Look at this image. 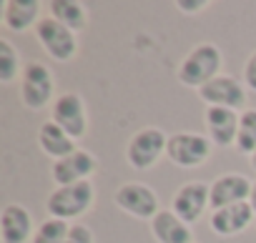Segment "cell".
Masks as SVG:
<instances>
[{
    "mask_svg": "<svg viewBox=\"0 0 256 243\" xmlns=\"http://www.w3.org/2000/svg\"><path fill=\"white\" fill-rule=\"evenodd\" d=\"M221 68H224V55H221L218 45L198 43L181 58V63L176 68V78L181 85L198 90L206 83H211L216 75H221Z\"/></svg>",
    "mask_w": 256,
    "mask_h": 243,
    "instance_id": "6da1fadb",
    "label": "cell"
},
{
    "mask_svg": "<svg viewBox=\"0 0 256 243\" xmlns=\"http://www.w3.org/2000/svg\"><path fill=\"white\" fill-rule=\"evenodd\" d=\"M93 201H96V188L90 181L73 183V186H56L46 198V211L50 213V218H60L70 223L83 213H88L93 208Z\"/></svg>",
    "mask_w": 256,
    "mask_h": 243,
    "instance_id": "7a4b0ae2",
    "label": "cell"
},
{
    "mask_svg": "<svg viewBox=\"0 0 256 243\" xmlns=\"http://www.w3.org/2000/svg\"><path fill=\"white\" fill-rule=\"evenodd\" d=\"M166 148H168L166 133L156 126H148V128L136 131L131 138H128L126 161L134 171H148L166 156Z\"/></svg>",
    "mask_w": 256,
    "mask_h": 243,
    "instance_id": "3957f363",
    "label": "cell"
},
{
    "mask_svg": "<svg viewBox=\"0 0 256 243\" xmlns=\"http://www.w3.org/2000/svg\"><path fill=\"white\" fill-rule=\"evenodd\" d=\"M53 93H56V80L48 65L33 60L23 65V75H20V88H18V98L28 110H40L48 103L53 105Z\"/></svg>",
    "mask_w": 256,
    "mask_h": 243,
    "instance_id": "277c9868",
    "label": "cell"
},
{
    "mask_svg": "<svg viewBox=\"0 0 256 243\" xmlns=\"http://www.w3.org/2000/svg\"><path fill=\"white\" fill-rule=\"evenodd\" d=\"M113 203L126 211L128 216H134L138 221H154L158 213H161V201H158V193L141 183V181H126L116 188L113 193Z\"/></svg>",
    "mask_w": 256,
    "mask_h": 243,
    "instance_id": "5b68a950",
    "label": "cell"
},
{
    "mask_svg": "<svg viewBox=\"0 0 256 243\" xmlns=\"http://www.w3.org/2000/svg\"><path fill=\"white\" fill-rule=\"evenodd\" d=\"M211 148H214V143L206 133L181 131V133L168 136L166 158L178 168H198L211 158Z\"/></svg>",
    "mask_w": 256,
    "mask_h": 243,
    "instance_id": "8992f818",
    "label": "cell"
},
{
    "mask_svg": "<svg viewBox=\"0 0 256 243\" xmlns=\"http://www.w3.org/2000/svg\"><path fill=\"white\" fill-rule=\"evenodd\" d=\"M36 40L40 43V48L58 63H68L78 55V35L73 30H68L66 25H60L56 18L46 15L38 25H36Z\"/></svg>",
    "mask_w": 256,
    "mask_h": 243,
    "instance_id": "52a82bcc",
    "label": "cell"
},
{
    "mask_svg": "<svg viewBox=\"0 0 256 243\" xmlns=\"http://www.w3.org/2000/svg\"><path fill=\"white\" fill-rule=\"evenodd\" d=\"M198 100L206 108H228V110H246V85L234 75H216L211 83L198 88Z\"/></svg>",
    "mask_w": 256,
    "mask_h": 243,
    "instance_id": "ba28073f",
    "label": "cell"
},
{
    "mask_svg": "<svg viewBox=\"0 0 256 243\" xmlns=\"http://www.w3.org/2000/svg\"><path fill=\"white\" fill-rule=\"evenodd\" d=\"M50 120L60 126L73 141H80L88 133V113L78 93H60L50 105Z\"/></svg>",
    "mask_w": 256,
    "mask_h": 243,
    "instance_id": "9c48e42d",
    "label": "cell"
},
{
    "mask_svg": "<svg viewBox=\"0 0 256 243\" xmlns=\"http://www.w3.org/2000/svg\"><path fill=\"white\" fill-rule=\"evenodd\" d=\"M206 208H211V183L204 181L184 183L171 198V211L188 226H194L206 213Z\"/></svg>",
    "mask_w": 256,
    "mask_h": 243,
    "instance_id": "30bf717a",
    "label": "cell"
},
{
    "mask_svg": "<svg viewBox=\"0 0 256 243\" xmlns=\"http://www.w3.org/2000/svg\"><path fill=\"white\" fill-rule=\"evenodd\" d=\"M98 171V158L86 151V148H78L76 153L60 158V161H53L50 166V178L56 186H73V183H83V181H90V176Z\"/></svg>",
    "mask_w": 256,
    "mask_h": 243,
    "instance_id": "8fae6325",
    "label": "cell"
},
{
    "mask_svg": "<svg viewBox=\"0 0 256 243\" xmlns=\"http://www.w3.org/2000/svg\"><path fill=\"white\" fill-rule=\"evenodd\" d=\"M251 183L246 176L241 173H224L216 181H211V211L218 208H228L236 203H246L251 196Z\"/></svg>",
    "mask_w": 256,
    "mask_h": 243,
    "instance_id": "7c38bea8",
    "label": "cell"
},
{
    "mask_svg": "<svg viewBox=\"0 0 256 243\" xmlns=\"http://www.w3.org/2000/svg\"><path fill=\"white\" fill-rule=\"evenodd\" d=\"M238 118H241V113L228 110V108H206L204 126H206V136L211 138L214 146H218V148L236 146Z\"/></svg>",
    "mask_w": 256,
    "mask_h": 243,
    "instance_id": "4fadbf2b",
    "label": "cell"
},
{
    "mask_svg": "<svg viewBox=\"0 0 256 243\" xmlns=\"http://www.w3.org/2000/svg\"><path fill=\"white\" fill-rule=\"evenodd\" d=\"M36 236L33 216L20 203H8L0 213V238L3 243H30Z\"/></svg>",
    "mask_w": 256,
    "mask_h": 243,
    "instance_id": "5bb4252c",
    "label": "cell"
},
{
    "mask_svg": "<svg viewBox=\"0 0 256 243\" xmlns=\"http://www.w3.org/2000/svg\"><path fill=\"white\" fill-rule=\"evenodd\" d=\"M254 208L246 203H236V206H228V208H218V211H211L208 216V228L216 233V236H224V238H231V236H238L244 233L251 223H254Z\"/></svg>",
    "mask_w": 256,
    "mask_h": 243,
    "instance_id": "9a60e30c",
    "label": "cell"
},
{
    "mask_svg": "<svg viewBox=\"0 0 256 243\" xmlns=\"http://www.w3.org/2000/svg\"><path fill=\"white\" fill-rule=\"evenodd\" d=\"M40 3L38 0H3V25L13 33L36 30L40 23Z\"/></svg>",
    "mask_w": 256,
    "mask_h": 243,
    "instance_id": "2e32d148",
    "label": "cell"
},
{
    "mask_svg": "<svg viewBox=\"0 0 256 243\" xmlns=\"http://www.w3.org/2000/svg\"><path fill=\"white\" fill-rule=\"evenodd\" d=\"M151 233L156 243H194V231L184 223L171 208H161V213L151 221Z\"/></svg>",
    "mask_w": 256,
    "mask_h": 243,
    "instance_id": "e0dca14e",
    "label": "cell"
},
{
    "mask_svg": "<svg viewBox=\"0 0 256 243\" xmlns=\"http://www.w3.org/2000/svg\"><path fill=\"white\" fill-rule=\"evenodd\" d=\"M38 146H40V151H43L48 158H53V161H60V158H66V156H70V153L78 151L76 141H73L60 126H56L50 118L43 120L40 128H38Z\"/></svg>",
    "mask_w": 256,
    "mask_h": 243,
    "instance_id": "ac0fdd59",
    "label": "cell"
},
{
    "mask_svg": "<svg viewBox=\"0 0 256 243\" xmlns=\"http://www.w3.org/2000/svg\"><path fill=\"white\" fill-rule=\"evenodd\" d=\"M48 13H50V18H56L60 25H66L76 35L88 28V8L83 3H78V0H50Z\"/></svg>",
    "mask_w": 256,
    "mask_h": 243,
    "instance_id": "d6986e66",
    "label": "cell"
},
{
    "mask_svg": "<svg viewBox=\"0 0 256 243\" xmlns=\"http://www.w3.org/2000/svg\"><path fill=\"white\" fill-rule=\"evenodd\" d=\"M23 68H20V53L8 38H0V83L8 85L13 80H20Z\"/></svg>",
    "mask_w": 256,
    "mask_h": 243,
    "instance_id": "ffe728a7",
    "label": "cell"
},
{
    "mask_svg": "<svg viewBox=\"0 0 256 243\" xmlns=\"http://www.w3.org/2000/svg\"><path fill=\"white\" fill-rule=\"evenodd\" d=\"M236 151L244 156L256 153V108H246L238 118V136H236Z\"/></svg>",
    "mask_w": 256,
    "mask_h": 243,
    "instance_id": "44dd1931",
    "label": "cell"
},
{
    "mask_svg": "<svg viewBox=\"0 0 256 243\" xmlns=\"http://www.w3.org/2000/svg\"><path fill=\"white\" fill-rule=\"evenodd\" d=\"M68 231H70V223H68V221L46 218V221L36 228V236H33L30 243H66Z\"/></svg>",
    "mask_w": 256,
    "mask_h": 243,
    "instance_id": "7402d4cb",
    "label": "cell"
},
{
    "mask_svg": "<svg viewBox=\"0 0 256 243\" xmlns=\"http://www.w3.org/2000/svg\"><path fill=\"white\" fill-rule=\"evenodd\" d=\"M66 243H96L93 238V231L83 223H70V231H68V238Z\"/></svg>",
    "mask_w": 256,
    "mask_h": 243,
    "instance_id": "603a6c76",
    "label": "cell"
},
{
    "mask_svg": "<svg viewBox=\"0 0 256 243\" xmlns=\"http://www.w3.org/2000/svg\"><path fill=\"white\" fill-rule=\"evenodd\" d=\"M241 83L246 85V90L256 93V50L246 58L244 63V73H241Z\"/></svg>",
    "mask_w": 256,
    "mask_h": 243,
    "instance_id": "cb8c5ba5",
    "label": "cell"
},
{
    "mask_svg": "<svg viewBox=\"0 0 256 243\" xmlns=\"http://www.w3.org/2000/svg\"><path fill=\"white\" fill-rule=\"evenodd\" d=\"M176 8L186 15H196L208 8V0H176Z\"/></svg>",
    "mask_w": 256,
    "mask_h": 243,
    "instance_id": "d4e9b609",
    "label": "cell"
},
{
    "mask_svg": "<svg viewBox=\"0 0 256 243\" xmlns=\"http://www.w3.org/2000/svg\"><path fill=\"white\" fill-rule=\"evenodd\" d=\"M248 206L254 208V213H256V181L251 183V196H248Z\"/></svg>",
    "mask_w": 256,
    "mask_h": 243,
    "instance_id": "484cf974",
    "label": "cell"
},
{
    "mask_svg": "<svg viewBox=\"0 0 256 243\" xmlns=\"http://www.w3.org/2000/svg\"><path fill=\"white\" fill-rule=\"evenodd\" d=\"M248 161H251V168H254V171H256V153H254V156H251V158H248Z\"/></svg>",
    "mask_w": 256,
    "mask_h": 243,
    "instance_id": "4316f807",
    "label": "cell"
}]
</instances>
